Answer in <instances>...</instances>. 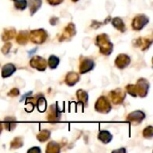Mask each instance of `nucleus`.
Here are the masks:
<instances>
[{
    "mask_svg": "<svg viewBox=\"0 0 153 153\" xmlns=\"http://www.w3.org/2000/svg\"><path fill=\"white\" fill-rule=\"evenodd\" d=\"M150 88V83L147 80L142 78L138 80L137 83L135 85H128L126 87V90L129 94H131L134 97H145L148 93Z\"/></svg>",
    "mask_w": 153,
    "mask_h": 153,
    "instance_id": "1",
    "label": "nucleus"
},
{
    "mask_svg": "<svg viewBox=\"0 0 153 153\" xmlns=\"http://www.w3.org/2000/svg\"><path fill=\"white\" fill-rule=\"evenodd\" d=\"M96 44L100 48V51L103 55H110L113 50V44L110 42L107 34H100L96 39Z\"/></svg>",
    "mask_w": 153,
    "mask_h": 153,
    "instance_id": "2",
    "label": "nucleus"
},
{
    "mask_svg": "<svg viewBox=\"0 0 153 153\" xmlns=\"http://www.w3.org/2000/svg\"><path fill=\"white\" fill-rule=\"evenodd\" d=\"M95 109L100 112V113H108L110 110H111V105H110V102L103 96H101L97 103L95 104Z\"/></svg>",
    "mask_w": 153,
    "mask_h": 153,
    "instance_id": "3",
    "label": "nucleus"
},
{
    "mask_svg": "<svg viewBox=\"0 0 153 153\" xmlns=\"http://www.w3.org/2000/svg\"><path fill=\"white\" fill-rule=\"evenodd\" d=\"M47 32L44 30H36L30 32V39L36 44L43 43L47 39Z\"/></svg>",
    "mask_w": 153,
    "mask_h": 153,
    "instance_id": "4",
    "label": "nucleus"
},
{
    "mask_svg": "<svg viewBox=\"0 0 153 153\" xmlns=\"http://www.w3.org/2000/svg\"><path fill=\"white\" fill-rule=\"evenodd\" d=\"M148 22H149V18L146 15H144V14L136 15L133 21V28L135 30H140L145 25H147Z\"/></svg>",
    "mask_w": 153,
    "mask_h": 153,
    "instance_id": "5",
    "label": "nucleus"
},
{
    "mask_svg": "<svg viewBox=\"0 0 153 153\" xmlns=\"http://www.w3.org/2000/svg\"><path fill=\"white\" fill-rule=\"evenodd\" d=\"M61 118V113H60V110L57 107V104H55V105H52L50 106L49 108V110H48V119L50 121V122H58Z\"/></svg>",
    "mask_w": 153,
    "mask_h": 153,
    "instance_id": "6",
    "label": "nucleus"
},
{
    "mask_svg": "<svg viewBox=\"0 0 153 153\" xmlns=\"http://www.w3.org/2000/svg\"><path fill=\"white\" fill-rule=\"evenodd\" d=\"M30 65L39 70V71H44L47 67V61L46 59L42 58L41 56H34L33 58H31L30 62Z\"/></svg>",
    "mask_w": 153,
    "mask_h": 153,
    "instance_id": "7",
    "label": "nucleus"
},
{
    "mask_svg": "<svg viewBox=\"0 0 153 153\" xmlns=\"http://www.w3.org/2000/svg\"><path fill=\"white\" fill-rule=\"evenodd\" d=\"M110 98L113 103L115 104H120L123 102V100L126 98V92L122 91L121 89H117L110 92Z\"/></svg>",
    "mask_w": 153,
    "mask_h": 153,
    "instance_id": "8",
    "label": "nucleus"
},
{
    "mask_svg": "<svg viewBox=\"0 0 153 153\" xmlns=\"http://www.w3.org/2000/svg\"><path fill=\"white\" fill-rule=\"evenodd\" d=\"M144 118H145V114L141 110H136L134 112H132L127 117V120L133 123H141Z\"/></svg>",
    "mask_w": 153,
    "mask_h": 153,
    "instance_id": "9",
    "label": "nucleus"
},
{
    "mask_svg": "<svg viewBox=\"0 0 153 153\" xmlns=\"http://www.w3.org/2000/svg\"><path fill=\"white\" fill-rule=\"evenodd\" d=\"M94 67V62L92 59H90V58H84L82 62H81V65H80V73L82 74H85L91 70H92Z\"/></svg>",
    "mask_w": 153,
    "mask_h": 153,
    "instance_id": "10",
    "label": "nucleus"
},
{
    "mask_svg": "<svg viewBox=\"0 0 153 153\" xmlns=\"http://www.w3.org/2000/svg\"><path fill=\"white\" fill-rule=\"evenodd\" d=\"M129 64H130V57H129L127 55L121 54V55H119V56L117 57V59H116V65H117L119 69L126 68Z\"/></svg>",
    "mask_w": 153,
    "mask_h": 153,
    "instance_id": "11",
    "label": "nucleus"
},
{
    "mask_svg": "<svg viewBox=\"0 0 153 153\" xmlns=\"http://www.w3.org/2000/svg\"><path fill=\"white\" fill-rule=\"evenodd\" d=\"M75 34V26L73 23H70L68 26L65 27L64 33L61 37V39H59V40H63V39H69L71 37H73Z\"/></svg>",
    "mask_w": 153,
    "mask_h": 153,
    "instance_id": "12",
    "label": "nucleus"
},
{
    "mask_svg": "<svg viewBox=\"0 0 153 153\" xmlns=\"http://www.w3.org/2000/svg\"><path fill=\"white\" fill-rule=\"evenodd\" d=\"M16 71V67L13 64H6L2 68V77L7 78Z\"/></svg>",
    "mask_w": 153,
    "mask_h": 153,
    "instance_id": "13",
    "label": "nucleus"
},
{
    "mask_svg": "<svg viewBox=\"0 0 153 153\" xmlns=\"http://www.w3.org/2000/svg\"><path fill=\"white\" fill-rule=\"evenodd\" d=\"M98 138L100 142H102L103 143H108L112 141V134L108 132V131H106V130H103V131H100L99 135H98Z\"/></svg>",
    "mask_w": 153,
    "mask_h": 153,
    "instance_id": "14",
    "label": "nucleus"
},
{
    "mask_svg": "<svg viewBox=\"0 0 153 153\" xmlns=\"http://www.w3.org/2000/svg\"><path fill=\"white\" fill-rule=\"evenodd\" d=\"M16 124H17V120L13 117H7L4 121V126L5 129L8 131L13 130L16 126Z\"/></svg>",
    "mask_w": 153,
    "mask_h": 153,
    "instance_id": "15",
    "label": "nucleus"
},
{
    "mask_svg": "<svg viewBox=\"0 0 153 153\" xmlns=\"http://www.w3.org/2000/svg\"><path fill=\"white\" fill-rule=\"evenodd\" d=\"M79 75L74 72H71L69 73L67 75H66V78H65V82L66 84H68L69 86H73L78 81H79Z\"/></svg>",
    "mask_w": 153,
    "mask_h": 153,
    "instance_id": "16",
    "label": "nucleus"
},
{
    "mask_svg": "<svg viewBox=\"0 0 153 153\" xmlns=\"http://www.w3.org/2000/svg\"><path fill=\"white\" fill-rule=\"evenodd\" d=\"M37 108L39 112H45L47 108V100L42 95H37Z\"/></svg>",
    "mask_w": 153,
    "mask_h": 153,
    "instance_id": "17",
    "label": "nucleus"
},
{
    "mask_svg": "<svg viewBox=\"0 0 153 153\" xmlns=\"http://www.w3.org/2000/svg\"><path fill=\"white\" fill-rule=\"evenodd\" d=\"M29 6L30 9V14L33 15L41 6L42 1L41 0H29Z\"/></svg>",
    "mask_w": 153,
    "mask_h": 153,
    "instance_id": "18",
    "label": "nucleus"
},
{
    "mask_svg": "<svg viewBox=\"0 0 153 153\" xmlns=\"http://www.w3.org/2000/svg\"><path fill=\"white\" fill-rule=\"evenodd\" d=\"M112 24H113V26L116 28V29H117L118 30H120L121 32H124V31H126V25H125V23H124V22L122 21V19L121 18H118V17H117V18H114L113 20H112Z\"/></svg>",
    "mask_w": 153,
    "mask_h": 153,
    "instance_id": "19",
    "label": "nucleus"
},
{
    "mask_svg": "<svg viewBox=\"0 0 153 153\" xmlns=\"http://www.w3.org/2000/svg\"><path fill=\"white\" fill-rule=\"evenodd\" d=\"M15 35V30L14 29H6L4 30V33L2 34V39L3 40H8L13 38Z\"/></svg>",
    "mask_w": 153,
    "mask_h": 153,
    "instance_id": "20",
    "label": "nucleus"
},
{
    "mask_svg": "<svg viewBox=\"0 0 153 153\" xmlns=\"http://www.w3.org/2000/svg\"><path fill=\"white\" fill-rule=\"evenodd\" d=\"M48 65H49V67H50L51 69H55V68H56V66L59 65L60 59H59L56 56L52 55V56H49L48 62Z\"/></svg>",
    "mask_w": 153,
    "mask_h": 153,
    "instance_id": "21",
    "label": "nucleus"
},
{
    "mask_svg": "<svg viewBox=\"0 0 153 153\" xmlns=\"http://www.w3.org/2000/svg\"><path fill=\"white\" fill-rule=\"evenodd\" d=\"M77 97H78V100H79L80 102L83 103L84 105H87L89 96H88V94H87L86 91H82V90L78 91H77Z\"/></svg>",
    "mask_w": 153,
    "mask_h": 153,
    "instance_id": "22",
    "label": "nucleus"
},
{
    "mask_svg": "<svg viewBox=\"0 0 153 153\" xmlns=\"http://www.w3.org/2000/svg\"><path fill=\"white\" fill-rule=\"evenodd\" d=\"M48 152H60V145L56 142H50L48 144Z\"/></svg>",
    "mask_w": 153,
    "mask_h": 153,
    "instance_id": "23",
    "label": "nucleus"
},
{
    "mask_svg": "<svg viewBox=\"0 0 153 153\" xmlns=\"http://www.w3.org/2000/svg\"><path fill=\"white\" fill-rule=\"evenodd\" d=\"M28 39H29L28 32H26V31H21V32L18 34L16 40H17V42H18L19 44H25V43H27Z\"/></svg>",
    "mask_w": 153,
    "mask_h": 153,
    "instance_id": "24",
    "label": "nucleus"
},
{
    "mask_svg": "<svg viewBox=\"0 0 153 153\" xmlns=\"http://www.w3.org/2000/svg\"><path fill=\"white\" fill-rule=\"evenodd\" d=\"M28 5V1L27 0H14V6L18 10H24Z\"/></svg>",
    "mask_w": 153,
    "mask_h": 153,
    "instance_id": "25",
    "label": "nucleus"
},
{
    "mask_svg": "<svg viewBox=\"0 0 153 153\" xmlns=\"http://www.w3.org/2000/svg\"><path fill=\"white\" fill-rule=\"evenodd\" d=\"M49 136H50L49 131L44 130V131H41V132L38 134L37 138H38V140L40 141V142H45V141H47V140L49 138Z\"/></svg>",
    "mask_w": 153,
    "mask_h": 153,
    "instance_id": "26",
    "label": "nucleus"
},
{
    "mask_svg": "<svg viewBox=\"0 0 153 153\" xmlns=\"http://www.w3.org/2000/svg\"><path fill=\"white\" fill-rule=\"evenodd\" d=\"M143 136L145 138H152L153 136V128L152 126L146 127L143 131Z\"/></svg>",
    "mask_w": 153,
    "mask_h": 153,
    "instance_id": "27",
    "label": "nucleus"
},
{
    "mask_svg": "<svg viewBox=\"0 0 153 153\" xmlns=\"http://www.w3.org/2000/svg\"><path fill=\"white\" fill-rule=\"evenodd\" d=\"M22 145V140L21 138H14V140L12 142L11 146L12 148H20Z\"/></svg>",
    "mask_w": 153,
    "mask_h": 153,
    "instance_id": "28",
    "label": "nucleus"
},
{
    "mask_svg": "<svg viewBox=\"0 0 153 153\" xmlns=\"http://www.w3.org/2000/svg\"><path fill=\"white\" fill-rule=\"evenodd\" d=\"M11 43H6L3 48H2V52L4 54V55H6V54H8V52H9V50H10V48H11Z\"/></svg>",
    "mask_w": 153,
    "mask_h": 153,
    "instance_id": "29",
    "label": "nucleus"
},
{
    "mask_svg": "<svg viewBox=\"0 0 153 153\" xmlns=\"http://www.w3.org/2000/svg\"><path fill=\"white\" fill-rule=\"evenodd\" d=\"M8 95L11 96V97H15V96L19 95V90L16 89V88H13V89L8 93Z\"/></svg>",
    "mask_w": 153,
    "mask_h": 153,
    "instance_id": "30",
    "label": "nucleus"
},
{
    "mask_svg": "<svg viewBox=\"0 0 153 153\" xmlns=\"http://www.w3.org/2000/svg\"><path fill=\"white\" fill-rule=\"evenodd\" d=\"M64 0H48V2L52 4V5H56V4H59L63 2Z\"/></svg>",
    "mask_w": 153,
    "mask_h": 153,
    "instance_id": "31",
    "label": "nucleus"
},
{
    "mask_svg": "<svg viewBox=\"0 0 153 153\" xmlns=\"http://www.w3.org/2000/svg\"><path fill=\"white\" fill-rule=\"evenodd\" d=\"M32 95V91H29V92H27L26 94H24L22 98H21V100H20V101L22 102V101H23L24 100H26V99H28L29 97H30Z\"/></svg>",
    "mask_w": 153,
    "mask_h": 153,
    "instance_id": "32",
    "label": "nucleus"
},
{
    "mask_svg": "<svg viewBox=\"0 0 153 153\" xmlns=\"http://www.w3.org/2000/svg\"><path fill=\"white\" fill-rule=\"evenodd\" d=\"M40 149L39 147H34V148H31L28 151V152H40Z\"/></svg>",
    "mask_w": 153,
    "mask_h": 153,
    "instance_id": "33",
    "label": "nucleus"
},
{
    "mask_svg": "<svg viewBox=\"0 0 153 153\" xmlns=\"http://www.w3.org/2000/svg\"><path fill=\"white\" fill-rule=\"evenodd\" d=\"M126 149H119V150H116V151H113V152H126Z\"/></svg>",
    "mask_w": 153,
    "mask_h": 153,
    "instance_id": "34",
    "label": "nucleus"
},
{
    "mask_svg": "<svg viewBox=\"0 0 153 153\" xmlns=\"http://www.w3.org/2000/svg\"><path fill=\"white\" fill-rule=\"evenodd\" d=\"M37 49H38V48H33L32 50H30V51H29V56H31L35 51H37Z\"/></svg>",
    "mask_w": 153,
    "mask_h": 153,
    "instance_id": "35",
    "label": "nucleus"
},
{
    "mask_svg": "<svg viewBox=\"0 0 153 153\" xmlns=\"http://www.w3.org/2000/svg\"><path fill=\"white\" fill-rule=\"evenodd\" d=\"M1 132H2V125L0 124V134H1Z\"/></svg>",
    "mask_w": 153,
    "mask_h": 153,
    "instance_id": "36",
    "label": "nucleus"
},
{
    "mask_svg": "<svg viewBox=\"0 0 153 153\" xmlns=\"http://www.w3.org/2000/svg\"><path fill=\"white\" fill-rule=\"evenodd\" d=\"M72 1H73V2H77L78 0H72Z\"/></svg>",
    "mask_w": 153,
    "mask_h": 153,
    "instance_id": "37",
    "label": "nucleus"
}]
</instances>
